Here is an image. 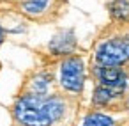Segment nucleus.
<instances>
[{
	"label": "nucleus",
	"instance_id": "6e6552de",
	"mask_svg": "<svg viewBox=\"0 0 129 126\" xmlns=\"http://www.w3.org/2000/svg\"><path fill=\"white\" fill-rule=\"evenodd\" d=\"M83 126H113V119L104 114H90L85 117Z\"/></svg>",
	"mask_w": 129,
	"mask_h": 126
},
{
	"label": "nucleus",
	"instance_id": "f03ea898",
	"mask_svg": "<svg viewBox=\"0 0 129 126\" xmlns=\"http://www.w3.org/2000/svg\"><path fill=\"white\" fill-rule=\"evenodd\" d=\"M95 60L101 66H118L129 60V36L104 41L95 52Z\"/></svg>",
	"mask_w": 129,
	"mask_h": 126
},
{
	"label": "nucleus",
	"instance_id": "f257e3e1",
	"mask_svg": "<svg viewBox=\"0 0 129 126\" xmlns=\"http://www.w3.org/2000/svg\"><path fill=\"white\" fill-rule=\"evenodd\" d=\"M64 114V101L57 96L25 94L14 105V117L23 126H50Z\"/></svg>",
	"mask_w": 129,
	"mask_h": 126
},
{
	"label": "nucleus",
	"instance_id": "39448f33",
	"mask_svg": "<svg viewBox=\"0 0 129 126\" xmlns=\"http://www.w3.org/2000/svg\"><path fill=\"white\" fill-rule=\"evenodd\" d=\"M74 45H76V39H74L73 30H66L53 37V41L50 43V50L53 53H69L73 52Z\"/></svg>",
	"mask_w": 129,
	"mask_h": 126
},
{
	"label": "nucleus",
	"instance_id": "9b49d317",
	"mask_svg": "<svg viewBox=\"0 0 129 126\" xmlns=\"http://www.w3.org/2000/svg\"><path fill=\"white\" fill-rule=\"evenodd\" d=\"M2 41H4V32H2V27H0V45H2Z\"/></svg>",
	"mask_w": 129,
	"mask_h": 126
},
{
	"label": "nucleus",
	"instance_id": "423d86ee",
	"mask_svg": "<svg viewBox=\"0 0 129 126\" xmlns=\"http://www.w3.org/2000/svg\"><path fill=\"white\" fill-rule=\"evenodd\" d=\"M120 92H122L120 89L101 85V87H97V89H95V92H94V103H97V105H106V103H110L111 99L118 98V96H120Z\"/></svg>",
	"mask_w": 129,
	"mask_h": 126
},
{
	"label": "nucleus",
	"instance_id": "20e7f679",
	"mask_svg": "<svg viewBox=\"0 0 129 126\" xmlns=\"http://www.w3.org/2000/svg\"><path fill=\"white\" fill-rule=\"evenodd\" d=\"M95 76L101 82V85L115 87L120 91L125 89V73L117 66H99L95 68Z\"/></svg>",
	"mask_w": 129,
	"mask_h": 126
},
{
	"label": "nucleus",
	"instance_id": "7ed1b4c3",
	"mask_svg": "<svg viewBox=\"0 0 129 126\" xmlns=\"http://www.w3.org/2000/svg\"><path fill=\"white\" fill-rule=\"evenodd\" d=\"M85 82V68L83 60L78 57H69L62 62L60 68V83L64 89L71 92H80Z\"/></svg>",
	"mask_w": 129,
	"mask_h": 126
},
{
	"label": "nucleus",
	"instance_id": "1a4fd4ad",
	"mask_svg": "<svg viewBox=\"0 0 129 126\" xmlns=\"http://www.w3.org/2000/svg\"><path fill=\"white\" fill-rule=\"evenodd\" d=\"M50 87V76L48 75H39L32 82V92L34 94H46Z\"/></svg>",
	"mask_w": 129,
	"mask_h": 126
},
{
	"label": "nucleus",
	"instance_id": "0eeeda50",
	"mask_svg": "<svg viewBox=\"0 0 129 126\" xmlns=\"http://www.w3.org/2000/svg\"><path fill=\"white\" fill-rule=\"evenodd\" d=\"M108 9L115 20L120 22L129 20V0H110Z\"/></svg>",
	"mask_w": 129,
	"mask_h": 126
},
{
	"label": "nucleus",
	"instance_id": "9d476101",
	"mask_svg": "<svg viewBox=\"0 0 129 126\" xmlns=\"http://www.w3.org/2000/svg\"><path fill=\"white\" fill-rule=\"evenodd\" d=\"M50 0H25L23 2V9L27 13H32V14H37L41 11H44V7L48 6Z\"/></svg>",
	"mask_w": 129,
	"mask_h": 126
}]
</instances>
